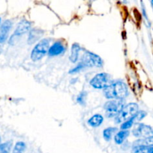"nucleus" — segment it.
I'll return each instance as SVG.
<instances>
[{
    "mask_svg": "<svg viewBox=\"0 0 153 153\" xmlns=\"http://www.w3.org/2000/svg\"><path fill=\"white\" fill-rule=\"evenodd\" d=\"M151 4H152V7L153 9V1H151Z\"/></svg>",
    "mask_w": 153,
    "mask_h": 153,
    "instance_id": "a878e982",
    "label": "nucleus"
},
{
    "mask_svg": "<svg viewBox=\"0 0 153 153\" xmlns=\"http://www.w3.org/2000/svg\"><path fill=\"white\" fill-rule=\"evenodd\" d=\"M86 67L85 64H84L83 63L80 62L76 67H74L73 69H71V70L69 71V73H70V74H74V73H79V72H80L81 70H83V69L86 68Z\"/></svg>",
    "mask_w": 153,
    "mask_h": 153,
    "instance_id": "412c9836",
    "label": "nucleus"
},
{
    "mask_svg": "<svg viewBox=\"0 0 153 153\" xmlns=\"http://www.w3.org/2000/svg\"><path fill=\"white\" fill-rule=\"evenodd\" d=\"M134 120L133 117H132L131 119L125 121V122L122 123L121 125L122 130H128L134 125Z\"/></svg>",
    "mask_w": 153,
    "mask_h": 153,
    "instance_id": "5701e85b",
    "label": "nucleus"
},
{
    "mask_svg": "<svg viewBox=\"0 0 153 153\" xmlns=\"http://www.w3.org/2000/svg\"><path fill=\"white\" fill-rule=\"evenodd\" d=\"M11 26L12 22L9 19H7L2 24L0 27V43H3L7 40Z\"/></svg>",
    "mask_w": 153,
    "mask_h": 153,
    "instance_id": "9d476101",
    "label": "nucleus"
},
{
    "mask_svg": "<svg viewBox=\"0 0 153 153\" xmlns=\"http://www.w3.org/2000/svg\"><path fill=\"white\" fill-rule=\"evenodd\" d=\"M43 34H44V31L40 29L33 28V29L30 30L29 33H28V43H29V44H32V43H35L36 41L40 40V37L43 36Z\"/></svg>",
    "mask_w": 153,
    "mask_h": 153,
    "instance_id": "9b49d317",
    "label": "nucleus"
},
{
    "mask_svg": "<svg viewBox=\"0 0 153 153\" xmlns=\"http://www.w3.org/2000/svg\"><path fill=\"white\" fill-rule=\"evenodd\" d=\"M124 100H110L106 102L104 105L106 115L108 117H116L118 114L122 109L124 108Z\"/></svg>",
    "mask_w": 153,
    "mask_h": 153,
    "instance_id": "39448f33",
    "label": "nucleus"
},
{
    "mask_svg": "<svg viewBox=\"0 0 153 153\" xmlns=\"http://www.w3.org/2000/svg\"><path fill=\"white\" fill-rule=\"evenodd\" d=\"M26 143L24 142H17L15 144L12 153H23L26 149Z\"/></svg>",
    "mask_w": 153,
    "mask_h": 153,
    "instance_id": "f3484780",
    "label": "nucleus"
},
{
    "mask_svg": "<svg viewBox=\"0 0 153 153\" xmlns=\"http://www.w3.org/2000/svg\"><path fill=\"white\" fill-rule=\"evenodd\" d=\"M81 50V47L78 43H74L70 49V55L69 59L72 63H76L79 58V54Z\"/></svg>",
    "mask_w": 153,
    "mask_h": 153,
    "instance_id": "ddd939ff",
    "label": "nucleus"
},
{
    "mask_svg": "<svg viewBox=\"0 0 153 153\" xmlns=\"http://www.w3.org/2000/svg\"><path fill=\"white\" fill-rule=\"evenodd\" d=\"M81 62L83 63L86 67H101L103 65L101 58L89 51H86Z\"/></svg>",
    "mask_w": 153,
    "mask_h": 153,
    "instance_id": "423d86ee",
    "label": "nucleus"
},
{
    "mask_svg": "<svg viewBox=\"0 0 153 153\" xmlns=\"http://www.w3.org/2000/svg\"><path fill=\"white\" fill-rule=\"evenodd\" d=\"M65 46L63 44L62 42L61 41H56L49 48L48 50V55L50 56H57L65 51Z\"/></svg>",
    "mask_w": 153,
    "mask_h": 153,
    "instance_id": "1a4fd4ad",
    "label": "nucleus"
},
{
    "mask_svg": "<svg viewBox=\"0 0 153 153\" xmlns=\"http://www.w3.org/2000/svg\"><path fill=\"white\" fill-rule=\"evenodd\" d=\"M0 142H1V139H0ZM0 144H1V143H0Z\"/></svg>",
    "mask_w": 153,
    "mask_h": 153,
    "instance_id": "bb28decb",
    "label": "nucleus"
},
{
    "mask_svg": "<svg viewBox=\"0 0 153 153\" xmlns=\"http://www.w3.org/2000/svg\"><path fill=\"white\" fill-rule=\"evenodd\" d=\"M117 131V128L116 127H108L103 131V137L105 140L110 141L112 139V136L116 131Z\"/></svg>",
    "mask_w": 153,
    "mask_h": 153,
    "instance_id": "dca6fc26",
    "label": "nucleus"
},
{
    "mask_svg": "<svg viewBox=\"0 0 153 153\" xmlns=\"http://www.w3.org/2000/svg\"><path fill=\"white\" fill-rule=\"evenodd\" d=\"M146 112L144 111H138L137 113L133 117V119L134 120V123L139 122V121L142 120L146 116Z\"/></svg>",
    "mask_w": 153,
    "mask_h": 153,
    "instance_id": "6ab92c4d",
    "label": "nucleus"
},
{
    "mask_svg": "<svg viewBox=\"0 0 153 153\" xmlns=\"http://www.w3.org/2000/svg\"><path fill=\"white\" fill-rule=\"evenodd\" d=\"M104 122V117L101 114H94L92 117L89 118L87 121V123L88 124V126H90L91 127L93 128H97L99 127L102 124V123Z\"/></svg>",
    "mask_w": 153,
    "mask_h": 153,
    "instance_id": "f8f14e48",
    "label": "nucleus"
},
{
    "mask_svg": "<svg viewBox=\"0 0 153 153\" xmlns=\"http://www.w3.org/2000/svg\"><path fill=\"white\" fill-rule=\"evenodd\" d=\"M142 13H143L144 17H145V19H146V20H148V17H147V15H146V9L145 7H143V5H142Z\"/></svg>",
    "mask_w": 153,
    "mask_h": 153,
    "instance_id": "b1692460",
    "label": "nucleus"
},
{
    "mask_svg": "<svg viewBox=\"0 0 153 153\" xmlns=\"http://www.w3.org/2000/svg\"><path fill=\"white\" fill-rule=\"evenodd\" d=\"M132 134L136 137L145 138L153 135V129L149 126L142 123H137L132 131Z\"/></svg>",
    "mask_w": 153,
    "mask_h": 153,
    "instance_id": "0eeeda50",
    "label": "nucleus"
},
{
    "mask_svg": "<svg viewBox=\"0 0 153 153\" xmlns=\"http://www.w3.org/2000/svg\"><path fill=\"white\" fill-rule=\"evenodd\" d=\"M0 22H1V18H0Z\"/></svg>",
    "mask_w": 153,
    "mask_h": 153,
    "instance_id": "cd10ccee",
    "label": "nucleus"
},
{
    "mask_svg": "<svg viewBox=\"0 0 153 153\" xmlns=\"http://www.w3.org/2000/svg\"><path fill=\"white\" fill-rule=\"evenodd\" d=\"M112 77L106 73H100L96 74L90 81L89 84L94 89H105L112 84Z\"/></svg>",
    "mask_w": 153,
    "mask_h": 153,
    "instance_id": "7ed1b4c3",
    "label": "nucleus"
},
{
    "mask_svg": "<svg viewBox=\"0 0 153 153\" xmlns=\"http://www.w3.org/2000/svg\"><path fill=\"white\" fill-rule=\"evenodd\" d=\"M139 106L136 103L131 102L125 105L121 111L115 117V123L117 124L122 123L128 120L131 119L138 112Z\"/></svg>",
    "mask_w": 153,
    "mask_h": 153,
    "instance_id": "f03ea898",
    "label": "nucleus"
},
{
    "mask_svg": "<svg viewBox=\"0 0 153 153\" xmlns=\"http://www.w3.org/2000/svg\"><path fill=\"white\" fill-rule=\"evenodd\" d=\"M130 134V131L128 130H121L118 131L114 136V141L116 144H122L124 140L127 138Z\"/></svg>",
    "mask_w": 153,
    "mask_h": 153,
    "instance_id": "4468645a",
    "label": "nucleus"
},
{
    "mask_svg": "<svg viewBox=\"0 0 153 153\" xmlns=\"http://www.w3.org/2000/svg\"><path fill=\"white\" fill-rule=\"evenodd\" d=\"M147 153H153V146H148Z\"/></svg>",
    "mask_w": 153,
    "mask_h": 153,
    "instance_id": "393cba45",
    "label": "nucleus"
},
{
    "mask_svg": "<svg viewBox=\"0 0 153 153\" xmlns=\"http://www.w3.org/2000/svg\"><path fill=\"white\" fill-rule=\"evenodd\" d=\"M86 96H87L86 92H85V91L81 92L80 94L77 96V97H76V102H77V103L82 105H85Z\"/></svg>",
    "mask_w": 153,
    "mask_h": 153,
    "instance_id": "4be33fe9",
    "label": "nucleus"
},
{
    "mask_svg": "<svg viewBox=\"0 0 153 153\" xmlns=\"http://www.w3.org/2000/svg\"><path fill=\"white\" fill-rule=\"evenodd\" d=\"M134 146H153V135L145 138H140L134 142Z\"/></svg>",
    "mask_w": 153,
    "mask_h": 153,
    "instance_id": "2eb2a0df",
    "label": "nucleus"
},
{
    "mask_svg": "<svg viewBox=\"0 0 153 153\" xmlns=\"http://www.w3.org/2000/svg\"><path fill=\"white\" fill-rule=\"evenodd\" d=\"M50 42L48 39H43L34 46L31 52V58L33 61H40L48 53Z\"/></svg>",
    "mask_w": 153,
    "mask_h": 153,
    "instance_id": "20e7f679",
    "label": "nucleus"
},
{
    "mask_svg": "<svg viewBox=\"0 0 153 153\" xmlns=\"http://www.w3.org/2000/svg\"><path fill=\"white\" fill-rule=\"evenodd\" d=\"M128 94V88L125 83L116 82L104 89V95L111 100H122Z\"/></svg>",
    "mask_w": 153,
    "mask_h": 153,
    "instance_id": "f257e3e1",
    "label": "nucleus"
},
{
    "mask_svg": "<svg viewBox=\"0 0 153 153\" xmlns=\"http://www.w3.org/2000/svg\"><path fill=\"white\" fill-rule=\"evenodd\" d=\"M147 146H134L131 153H147Z\"/></svg>",
    "mask_w": 153,
    "mask_h": 153,
    "instance_id": "aec40b11",
    "label": "nucleus"
},
{
    "mask_svg": "<svg viewBox=\"0 0 153 153\" xmlns=\"http://www.w3.org/2000/svg\"><path fill=\"white\" fill-rule=\"evenodd\" d=\"M30 28H31V22H28L26 19L21 20L15 29L14 33L10 38V40H9L10 43H12V42L14 41L16 37H20L22 34H24L30 31Z\"/></svg>",
    "mask_w": 153,
    "mask_h": 153,
    "instance_id": "6e6552de",
    "label": "nucleus"
},
{
    "mask_svg": "<svg viewBox=\"0 0 153 153\" xmlns=\"http://www.w3.org/2000/svg\"><path fill=\"white\" fill-rule=\"evenodd\" d=\"M11 142H6V143L0 144V153H9L11 148Z\"/></svg>",
    "mask_w": 153,
    "mask_h": 153,
    "instance_id": "a211bd4d",
    "label": "nucleus"
}]
</instances>
